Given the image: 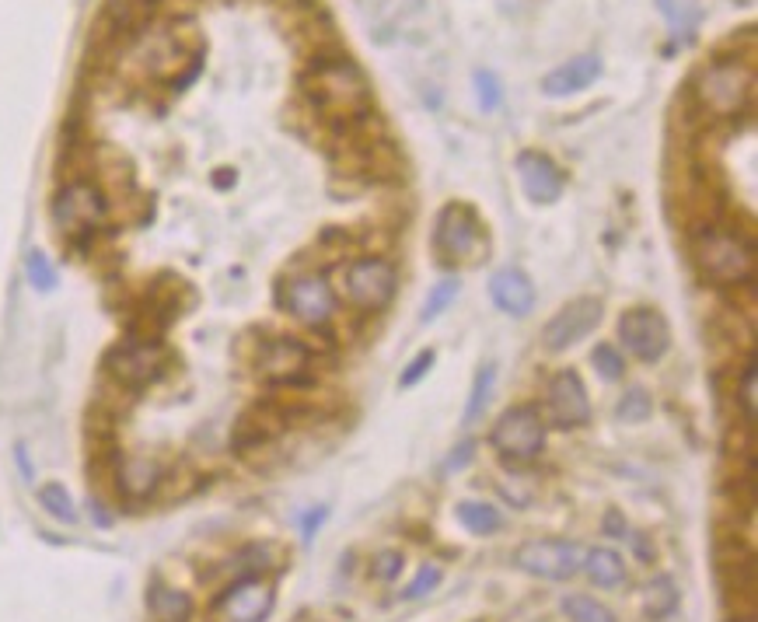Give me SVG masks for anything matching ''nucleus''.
Listing matches in <instances>:
<instances>
[{"mask_svg": "<svg viewBox=\"0 0 758 622\" xmlns=\"http://www.w3.org/2000/svg\"><path fill=\"white\" fill-rule=\"evenodd\" d=\"M301 95L318 119L336 133H357L374 119V88L353 56H315L301 74Z\"/></svg>", "mask_w": 758, "mask_h": 622, "instance_id": "1", "label": "nucleus"}, {"mask_svg": "<svg viewBox=\"0 0 758 622\" xmlns=\"http://www.w3.org/2000/svg\"><path fill=\"white\" fill-rule=\"evenodd\" d=\"M692 266L706 284L720 291H755L758 284V242L748 228L706 214L689 228Z\"/></svg>", "mask_w": 758, "mask_h": 622, "instance_id": "2", "label": "nucleus"}, {"mask_svg": "<svg viewBox=\"0 0 758 622\" xmlns=\"http://www.w3.org/2000/svg\"><path fill=\"white\" fill-rule=\"evenodd\" d=\"M689 109L706 123H738L755 112V67L741 56H717L689 84Z\"/></svg>", "mask_w": 758, "mask_h": 622, "instance_id": "3", "label": "nucleus"}, {"mask_svg": "<svg viewBox=\"0 0 758 622\" xmlns=\"http://www.w3.org/2000/svg\"><path fill=\"white\" fill-rule=\"evenodd\" d=\"M49 217H53L56 231L67 238L70 245H91L112 221V196L91 175H70L60 189L53 193L49 203Z\"/></svg>", "mask_w": 758, "mask_h": 622, "instance_id": "4", "label": "nucleus"}, {"mask_svg": "<svg viewBox=\"0 0 758 622\" xmlns=\"http://www.w3.org/2000/svg\"><path fill=\"white\" fill-rule=\"evenodd\" d=\"M252 367L266 385L273 388H308L315 381V350L304 339L290 336V332H273V336L255 339L252 350Z\"/></svg>", "mask_w": 758, "mask_h": 622, "instance_id": "5", "label": "nucleus"}, {"mask_svg": "<svg viewBox=\"0 0 758 622\" xmlns=\"http://www.w3.org/2000/svg\"><path fill=\"white\" fill-rule=\"evenodd\" d=\"M102 367L116 388H123V392H144V388L158 385L165 378L168 350L158 336H137V332H130V336L119 339L105 353Z\"/></svg>", "mask_w": 758, "mask_h": 622, "instance_id": "6", "label": "nucleus"}, {"mask_svg": "<svg viewBox=\"0 0 758 622\" xmlns=\"http://www.w3.org/2000/svg\"><path fill=\"white\" fill-rule=\"evenodd\" d=\"M399 294V270L388 256H357L339 273V298L357 315H378Z\"/></svg>", "mask_w": 758, "mask_h": 622, "instance_id": "7", "label": "nucleus"}, {"mask_svg": "<svg viewBox=\"0 0 758 622\" xmlns=\"http://www.w3.org/2000/svg\"><path fill=\"white\" fill-rule=\"evenodd\" d=\"M276 305L287 311L294 322H301L304 329L329 332L332 322L339 315V298L332 291V284L325 280V273L315 270H297L290 277H283L276 284Z\"/></svg>", "mask_w": 758, "mask_h": 622, "instance_id": "8", "label": "nucleus"}, {"mask_svg": "<svg viewBox=\"0 0 758 622\" xmlns=\"http://www.w3.org/2000/svg\"><path fill=\"white\" fill-rule=\"evenodd\" d=\"M483 249H490L483 217L469 203H448L434 224V252L441 256V263H476Z\"/></svg>", "mask_w": 758, "mask_h": 622, "instance_id": "9", "label": "nucleus"}, {"mask_svg": "<svg viewBox=\"0 0 758 622\" xmlns=\"http://www.w3.org/2000/svg\"><path fill=\"white\" fill-rule=\"evenodd\" d=\"M490 444L504 462H535L545 448V420L535 402H517L500 413L490 430Z\"/></svg>", "mask_w": 758, "mask_h": 622, "instance_id": "10", "label": "nucleus"}, {"mask_svg": "<svg viewBox=\"0 0 758 622\" xmlns=\"http://www.w3.org/2000/svg\"><path fill=\"white\" fill-rule=\"evenodd\" d=\"M510 563H514L521 574L535 577V581L566 584L580 574L584 546L573 539H528L514 549Z\"/></svg>", "mask_w": 758, "mask_h": 622, "instance_id": "11", "label": "nucleus"}, {"mask_svg": "<svg viewBox=\"0 0 758 622\" xmlns=\"http://www.w3.org/2000/svg\"><path fill=\"white\" fill-rule=\"evenodd\" d=\"M273 605H276V591L262 574L235 577V581L214 598L210 619L214 622H266Z\"/></svg>", "mask_w": 758, "mask_h": 622, "instance_id": "12", "label": "nucleus"}, {"mask_svg": "<svg viewBox=\"0 0 758 622\" xmlns=\"http://www.w3.org/2000/svg\"><path fill=\"white\" fill-rule=\"evenodd\" d=\"M619 343L643 364H657L671 350V325L657 308H629L619 315Z\"/></svg>", "mask_w": 758, "mask_h": 622, "instance_id": "13", "label": "nucleus"}, {"mask_svg": "<svg viewBox=\"0 0 758 622\" xmlns=\"http://www.w3.org/2000/svg\"><path fill=\"white\" fill-rule=\"evenodd\" d=\"M545 413L563 430L591 423V395H587L584 378L573 367H563L545 381Z\"/></svg>", "mask_w": 758, "mask_h": 622, "instance_id": "14", "label": "nucleus"}, {"mask_svg": "<svg viewBox=\"0 0 758 622\" xmlns=\"http://www.w3.org/2000/svg\"><path fill=\"white\" fill-rule=\"evenodd\" d=\"M601 322V301L598 298H573L570 305H563L556 315L545 322L542 329V343L545 350L559 353V350H570L573 343L587 339Z\"/></svg>", "mask_w": 758, "mask_h": 622, "instance_id": "15", "label": "nucleus"}, {"mask_svg": "<svg viewBox=\"0 0 758 622\" xmlns=\"http://www.w3.org/2000/svg\"><path fill=\"white\" fill-rule=\"evenodd\" d=\"M517 179L531 203H556L566 189V175L549 154L521 151L517 154Z\"/></svg>", "mask_w": 758, "mask_h": 622, "instance_id": "16", "label": "nucleus"}, {"mask_svg": "<svg viewBox=\"0 0 758 622\" xmlns=\"http://www.w3.org/2000/svg\"><path fill=\"white\" fill-rule=\"evenodd\" d=\"M490 298L504 315L524 318L535 311V284L521 266H504L490 277Z\"/></svg>", "mask_w": 758, "mask_h": 622, "instance_id": "17", "label": "nucleus"}, {"mask_svg": "<svg viewBox=\"0 0 758 622\" xmlns=\"http://www.w3.org/2000/svg\"><path fill=\"white\" fill-rule=\"evenodd\" d=\"M601 56L594 53H584V56H573L570 63H563V67L549 70V74L542 77V95L549 98H566V95H577V91L591 88L594 81L601 77Z\"/></svg>", "mask_w": 758, "mask_h": 622, "instance_id": "18", "label": "nucleus"}, {"mask_svg": "<svg viewBox=\"0 0 758 622\" xmlns=\"http://www.w3.org/2000/svg\"><path fill=\"white\" fill-rule=\"evenodd\" d=\"M165 483V469H161L158 458H119L116 462V490L123 493L126 500H147L158 486Z\"/></svg>", "mask_w": 758, "mask_h": 622, "instance_id": "19", "label": "nucleus"}, {"mask_svg": "<svg viewBox=\"0 0 758 622\" xmlns=\"http://www.w3.org/2000/svg\"><path fill=\"white\" fill-rule=\"evenodd\" d=\"M147 612L154 616V622H189L196 612V602L189 591L172 588L165 581H151L147 584Z\"/></svg>", "mask_w": 758, "mask_h": 622, "instance_id": "20", "label": "nucleus"}, {"mask_svg": "<svg viewBox=\"0 0 758 622\" xmlns=\"http://www.w3.org/2000/svg\"><path fill=\"white\" fill-rule=\"evenodd\" d=\"M580 574H587V581H591L594 588H619V584L629 581L626 560L608 546L587 549L584 563H580Z\"/></svg>", "mask_w": 758, "mask_h": 622, "instance_id": "21", "label": "nucleus"}, {"mask_svg": "<svg viewBox=\"0 0 758 622\" xmlns=\"http://www.w3.org/2000/svg\"><path fill=\"white\" fill-rule=\"evenodd\" d=\"M455 514H458V525H462L465 532L479 535V539L497 535L500 528H504V514H500V507L486 504V500H462Z\"/></svg>", "mask_w": 758, "mask_h": 622, "instance_id": "22", "label": "nucleus"}, {"mask_svg": "<svg viewBox=\"0 0 758 622\" xmlns=\"http://www.w3.org/2000/svg\"><path fill=\"white\" fill-rule=\"evenodd\" d=\"M493 388H497V367L483 364L476 371V378H472L469 406H465V416H462L465 427H472L479 416H486V406H490V399H493Z\"/></svg>", "mask_w": 758, "mask_h": 622, "instance_id": "23", "label": "nucleus"}, {"mask_svg": "<svg viewBox=\"0 0 758 622\" xmlns=\"http://www.w3.org/2000/svg\"><path fill=\"white\" fill-rule=\"evenodd\" d=\"M39 507L49 514V518L63 521V525H77V507H74V497H70V490L63 483H46L39 486Z\"/></svg>", "mask_w": 758, "mask_h": 622, "instance_id": "24", "label": "nucleus"}, {"mask_svg": "<svg viewBox=\"0 0 758 622\" xmlns=\"http://www.w3.org/2000/svg\"><path fill=\"white\" fill-rule=\"evenodd\" d=\"M678 588H675V577H668V574H661V577H654L650 581V588H647V616L650 619H668V616H675V609H678Z\"/></svg>", "mask_w": 758, "mask_h": 622, "instance_id": "25", "label": "nucleus"}, {"mask_svg": "<svg viewBox=\"0 0 758 622\" xmlns=\"http://www.w3.org/2000/svg\"><path fill=\"white\" fill-rule=\"evenodd\" d=\"M654 413V399L647 395V388H626L615 402V420L619 423H647Z\"/></svg>", "mask_w": 758, "mask_h": 622, "instance_id": "26", "label": "nucleus"}, {"mask_svg": "<svg viewBox=\"0 0 758 622\" xmlns=\"http://www.w3.org/2000/svg\"><path fill=\"white\" fill-rule=\"evenodd\" d=\"M559 605H563V612L573 622H619L608 605H601L598 598H591V595H566Z\"/></svg>", "mask_w": 758, "mask_h": 622, "instance_id": "27", "label": "nucleus"}, {"mask_svg": "<svg viewBox=\"0 0 758 622\" xmlns=\"http://www.w3.org/2000/svg\"><path fill=\"white\" fill-rule=\"evenodd\" d=\"M458 291H462V280H458V277H444V280H437V284L430 287L427 301H423L420 322H434V318H441L444 311L451 308V301L458 298Z\"/></svg>", "mask_w": 758, "mask_h": 622, "instance_id": "28", "label": "nucleus"}, {"mask_svg": "<svg viewBox=\"0 0 758 622\" xmlns=\"http://www.w3.org/2000/svg\"><path fill=\"white\" fill-rule=\"evenodd\" d=\"M25 277H28V284L35 287L39 294H49V291H56V266H53V259L46 256L42 249H32L25 256Z\"/></svg>", "mask_w": 758, "mask_h": 622, "instance_id": "29", "label": "nucleus"}, {"mask_svg": "<svg viewBox=\"0 0 758 622\" xmlns=\"http://www.w3.org/2000/svg\"><path fill=\"white\" fill-rule=\"evenodd\" d=\"M755 381H758V371H755V357L745 360L738 374V409H741V427L755 430Z\"/></svg>", "mask_w": 758, "mask_h": 622, "instance_id": "30", "label": "nucleus"}, {"mask_svg": "<svg viewBox=\"0 0 758 622\" xmlns=\"http://www.w3.org/2000/svg\"><path fill=\"white\" fill-rule=\"evenodd\" d=\"M591 364H594V371H598L605 381L626 378V357H622V350L615 343H598V346H594V350H591Z\"/></svg>", "mask_w": 758, "mask_h": 622, "instance_id": "31", "label": "nucleus"}, {"mask_svg": "<svg viewBox=\"0 0 758 622\" xmlns=\"http://www.w3.org/2000/svg\"><path fill=\"white\" fill-rule=\"evenodd\" d=\"M472 84H476V102L483 112H497L504 105V84H500V77L493 70H476Z\"/></svg>", "mask_w": 758, "mask_h": 622, "instance_id": "32", "label": "nucleus"}, {"mask_svg": "<svg viewBox=\"0 0 758 622\" xmlns=\"http://www.w3.org/2000/svg\"><path fill=\"white\" fill-rule=\"evenodd\" d=\"M444 581V570L437 567V563H423L420 570H416V577L406 584V591H402V598L406 602H420V598H427L430 591H437Z\"/></svg>", "mask_w": 758, "mask_h": 622, "instance_id": "33", "label": "nucleus"}, {"mask_svg": "<svg viewBox=\"0 0 758 622\" xmlns=\"http://www.w3.org/2000/svg\"><path fill=\"white\" fill-rule=\"evenodd\" d=\"M434 364H437V353H434V350H420V353H416V357L406 364V371L399 374V388H416L423 378H427L430 367H434Z\"/></svg>", "mask_w": 758, "mask_h": 622, "instance_id": "34", "label": "nucleus"}, {"mask_svg": "<svg viewBox=\"0 0 758 622\" xmlns=\"http://www.w3.org/2000/svg\"><path fill=\"white\" fill-rule=\"evenodd\" d=\"M402 563H406V560H402V553H392V549H388V553H378V556H374V563H371V577H374V581L392 584L395 577L402 574Z\"/></svg>", "mask_w": 758, "mask_h": 622, "instance_id": "35", "label": "nucleus"}, {"mask_svg": "<svg viewBox=\"0 0 758 622\" xmlns=\"http://www.w3.org/2000/svg\"><path fill=\"white\" fill-rule=\"evenodd\" d=\"M601 532H605L608 539H626V535H629V521H626V514H622L619 507H608L605 518H601Z\"/></svg>", "mask_w": 758, "mask_h": 622, "instance_id": "36", "label": "nucleus"}, {"mask_svg": "<svg viewBox=\"0 0 758 622\" xmlns=\"http://www.w3.org/2000/svg\"><path fill=\"white\" fill-rule=\"evenodd\" d=\"M325 518H329V507H315V511L304 514V518H301V535H304V542L315 539V532L325 525Z\"/></svg>", "mask_w": 758, "mask_h": 622, "instance_id": "37", "label": "nucleus"}, {"mask_svg": "<svg viewBox=\"0 0 758 622\" xmlns=\"http://www.w3.org/2000/svg\"><path fill=\"white\" fill-rule=\"evenodd\" d=\"M626 539H629V546H633V553L640 556L643 563H654V556H657V553H654V546H650V542H647V535H640V532H629Z\"/></svg>", "mask_w": 758, "mask_h": 622, "instance_id": "38", "label": "nucleus"}, {"mask_svg": "<svg viewBox=\"0 0 758 622\" xmlns=\"http://www.w3.org/2000/svg\"><path fill=\"white\" fill-rule=\"evenodd\" d=\"M472 448H476V444H469V441H465V444H462V448H455V455H451V458H448V465H444V472H455V469H465V465H469V462H472Z\"/></svg>", "mask_w": 758, "mask_h": 622, "instance_id": "39", "label": "nucleus"}, {"mask_svg": "<svg viewBox=\"0 0 758 622\" xmlns=\"http://www.w3.org/2000/svg\"><path fill=\"white\" fill-rule=\"evenodd\" d=\"M14 462H18V469H21V479H25V483H32L35 469H32V458H28L25 444H14Z\"/></svg>", "mask_w": 758, "mask_h": 622, "instance_id": "40", "label": "nucleus"}, {"mask_svg": "<svg viewBox=\"0 0 758 622\" xmlns=\"http://www.w3.org/2000/svg\"><path fill=\"white\" fill-rule=\"evenodd\" d=\"M91 518L98 521V528H109L112 525V514H105V507L98 500H91Z\"/></svg>", "mask_w": 758, "mask_h": 622, "instance_id": "41", "label": "nucleus"}, {"mask_svg": "<svg viewBox=\"0 0 758 622\" xmlns=\"http://www.w3.org/2000/svg\"><path fill=\"white\" fill-rule=\"evenodd\" d=\"M727 622H758V616H755V609H738L727 616Z\"/></svg>", "mask_w": 758, "mask_h": 622, "instance_id": "42", "label": "nucleus"}, {"mask_svg": "<svg viewBox=\"0 0 758 622\" xmlns=\"http://www.w3.org/2000/svg\"><path fill=\"white\" fill-rule=\"evenodd\" d=\"M224 172H228V175H214V182H217V186H231V182H235V172H231V168H224Z\"/></svg>", "mask_w": 758, "mask_h": 622, "instance_id": "43", "label": "nucleus"}, {"mask_svg": "<svg viewBox=\"0 0 758 622\" xmlns=\"http://www.w3.org/2000/svg\"><path fill=\"white\" fill-rule=\"evenodd\" d=\"M479 622H483V619H479Z\"/></svg>", "mask_w": 758, "mask_h": 622, "instance_id": "44", "label": "nucleus"}]
</instances>
